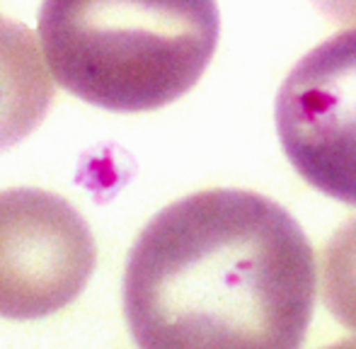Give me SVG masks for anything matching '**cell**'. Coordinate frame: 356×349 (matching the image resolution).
Returning <instances> with one entry per match:
<instances>
[{
	"label": "cell",
	"mask_w": 356,
	"mask_h": 349,
	"mask_svg": "<svg viewBox=\"0 0 356 349\" xmlns=\"http://www.w3.org/2000/svg\"><path fill=\"white\" fill-rule=\"evenodd\" d=\"M315 255L296 218L248 189L165 206L134 243L124 313L138 349H300Z\"/></svg>",
	"instance_id": "6da1fadb"
},
{
	"label": "cell",
	"mask_w": 356,
	"mask_h": 349,
	"mask_svg": "<svg viewBox=\"0 0 356 349\" xmlns=\"http://www.w3.org/2000/svg\"><path fill=\"white\" fill-rule=\"evenodd\" d=\"M216 0H44L54 81L109 112H153L199 83L218 47Z\"/></svg>",
	"instance_id": "7a4b0ae2"
},
{
	"label": "cell",
	"mask_w": 356,
	"mask_h": 349,
	"mask_svg": "<svg viewBox=\"0 0 356 349\" xmlns=\"http://www.w3.org/2000/svg\"><path fill=\"white\" fill-rule=\"evenodd\" d=\"M274 114L293 170L356 206V29L325 39L291 68Z\"/></svg>",
	"instance_id": "3957f363"
},
{
	"label": "cell",
	"mask_w": 356,
	"mask_h": 349,
	"mask_svg": "<svg viewBox=\"0 0 356 349\" xmlns=\"http://www.w3.org/2000/svg\"><path fill=\"white\" fill-rule=\"evenodd\" d=\"M97 264L88 223L54 192H0V318L34 320L80 296Z\"/></svg>",
	"instance_id": "277c9868"
},
{
	"label": "cell",
	"mask_w": 356,
	"mask_h": 349,
	"mask_svg": "<svg viewBox=\"0 0 356 349\" xmlns=\"http://www.w3.org/2000/svg\"><path fill=\"white\" fill-rule=\"evenodd\" d=\"M51 99L54 83L34 32L0 15V151L27 138L47 117Z\"/></svg>",
	"instance_id": "5b68a950"
},
{
	"label": "cell",
	"mask_w": 356,
	"mask_h": 349,
	"mask_svg": "<svg viewBox=\"0 0 356 349\" xmlns=\"http://www.w3.org/2000/svg\"><path fill=\"white\" fill-rule=\"evenodd\" d=\"M323 296L330 313L356 332V218H349L325 247Z\"/></svg>",
	"instance_id": "8992f818"
},
{
	"label": "cell",
	"mask_w": 356,
	"mask_h": 349,
	"mask_svg": "<svg viewBox=\"0 0 356 349\" xmlns=\"http://www.w3.org/2000/svg\"><path fill=\"white\" fill-rule=\"evenodd\" d=\"M327 19L339 24H356V0H313Z\"/></svg>",
	"instance_id": "52a82bcc"
},
{
	"label": "cell",
	"mask_w": 356,
	"mask_h": 349,
	"mask_svg": "<svg viewBox=\"0 0 356 349\" xmlns=\"http://www.w3.org/2000/svg\"><path fill=\"white\" fill-rule=\"evenodd\" d=\"M325 349H356V340H342V342H337V345H330Z\"/></svg>",
	"instance_id": "ba28073f"
}]
</instances>
